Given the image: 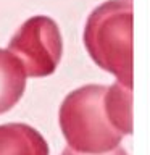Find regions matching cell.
I'll use <instances>...</instances> for the list:
<instances>
[{
  "label": "cell",
  "mask_w": 150,
  "mask_h": 155,
  "mask_svg": "<svg viewBox=\"0 0 150 155\" xmlns=\"http://www.w3.org/2000/svg\"><path fill=\"white\" fill-rule=\"evenodd\" d=\"M60 128L68 147L81 153H103L132 133V89L89 84L70 92L60 107Z\"/></svg>",
  "instance_id": "obj_1"
},
{
  "label": "cell",
  "mask_w": 150,
  "mask_h": 155,
  "mask_svg": "<svg viewBox=\"0 0 150 155\" xmlns=\"http://www.w3.org/2000/svg\"><path fill=\"white\" fill-rule=\"evenodd\" d=\"M84 44L97 65L132 89V2L108 0L89 15Z\"/></svg>",
  "instance_id": "obj_2"
},
{
  "label": "cell",
  "mask_w": 150,
  "mask_h": 155,
  "mask_svg": "<svg viewBox=\"0 0 150 155\" xmlns=\"http://www.w3.org/2000/svg\"><path fill=\"white\" fill-rule=\"evenodd\" d=\"M61 50L60 29L48 16L29 18L8 44V52L18 58L26 76L31 78L50 76L60 63Z\"/></svg>",
  "instance_id": "obj_3"
},
{
  "label": "cell",
  "mask_w": 150,
  "mask_h": 155,
  "mask_svg": "<svg viewBox=\"0 0 150 155\" xmlns=\"http://www.w3.org/2000/svg\"><path fill=\"white\" fill-rule=\"evenodd\" d=\"M48 144L32 126L24 123L0 124V155H48Z\"/></svg>",
  "instance_id": "obj_4"
},
{
  "label": "cell",
  "mask_w": 150,
  "mask_h": 155,
  "mask_svg": "<svg viewBox=\"0 0 150 155\" xmlns=\"http://www.w3.org/2000/svg\"><path fill=\"white\" fill-rule=\"evenodd\" d=\"M26 87V73L13 53L0 48V115L19 102Z\"/></svg>",
  "instance_id": "obj_5"
},
{
  "label": "cell",
  "mask_w": 150,
  "mask_h": 155,
  "mask_svg": "<svg viewBox=\"0 0 150 155\" xmlns=\"http://www.w3.org/2000/svg\"><path fill=\"white\" fill-rule=\"evenodd\" d=\"M61 155H128V152L123 149V147H115L113 150H108V152H103V153H81V152H76L70 147H66L65 150L61 152Z\"/></svg>",
  "instance_id": "obj_6"
}]
</instances>
